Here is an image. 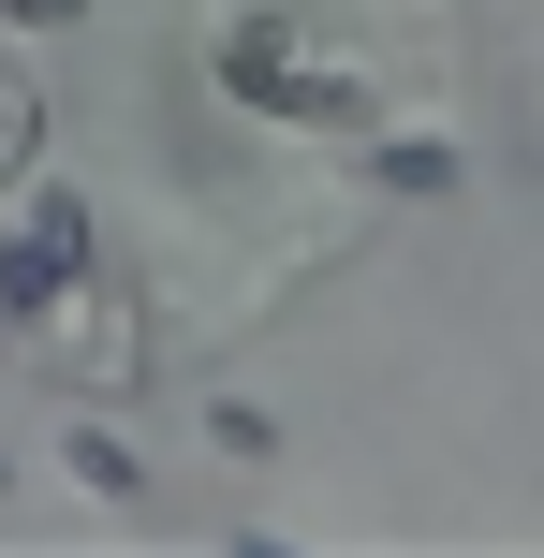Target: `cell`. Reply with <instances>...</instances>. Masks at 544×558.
Instances as JSON below:
<instances>
[{"mask_svg": "<svg viewBox=\"0 0 544 558\" xmlns=\"http://www.w3.org/2000/svg\"><path fill=\"white\" fill-rule=\"evenodd\" d=\"M457 133H383V192H412V206H442V192H457Z\"/></svg>", "mask_w": 544, "mask_h": 558, "instance_id": "6da1fadb", "label": "cell"}, {"mask_svg": "<svg viewBox=\"0 0 544 558\" xmlns=\"http://www.w3.org/2000/svg\"><path fill=\"white\" fill-rule=\"evenodd\" d=\"M59 456H74V485H104V500H133V441H104V426H74Z\"/></svg>", "mask_w": 544, "mask_h": 558, "instance_id": "7a4b0ae2", "label": "cell"}]
</instances>
